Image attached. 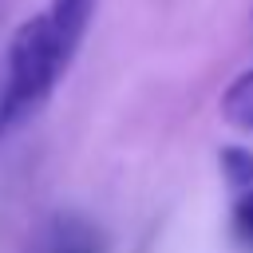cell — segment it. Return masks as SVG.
Here are the masks:
<instances>
[{"instance_id": "obj_1", "label": "cell", "mask_w": 253, "mask_h": 253, "mask_svg": "<svg viewBox=\"0 0 253 253\" xmlns=\"http://www.w3.org/2000/svg\"><path fill=\"white\" fill-rule=\"evenodd\" d=\"M99 0H47L28 16L0 55V138L24 126L75 63Z\"/></svg>"}, {"instance_id": "obj_2", "label": "cell", "mask_w": 253, "mask_h": 253, "mask_svg": "<svg viewBox=\"0 0 253 253\" xmlns=\"http://www.w3.org/2000/svg\"><path fill=\"white\" fill-rule=\"evenodd\" d=\"M28 253H107V237L91 217L75 210H55L40 221Z\"/></svg>"}, {"instance_id": "obj_3", "label": "cell", "mask_w": 253, "mask_h": 253, "mask_svg": "<svg viewBox=\"0 0 253 253\" xmlns=\"http://www.w3.org/2000/svg\"><path fill=\"white\" fill-rule=\"evenodd\" d=\"M221 119H225L229 126L253 134V67L241 71V75L225 87V95H221Z\"/></svg>"}, {"instance_id": "obj_4", "label": "cell", "mask_w": 253, "mask_h": 253, "mask_svg": "<svg viewBox=\"0 0 253 253\" xmlns=\"http://www.w3.org/2000/svg\"><path fill=\"white\" fill-rule=\"evenodd\" d=\"M221 166H225V174H229V182L233 186H253V154L249 150H241V146H229V150H221Z\"/></svg>"}, {"instance_id": "obj_5", "label": "cell", "mask_w": 253, "mask_h": 253, "mask_svg": "<svg viewBox=\"0 0 253 253\" xmlns=\"http://www.w3.org/2000/svg\"><path fill=\"white\" fill-rule=\"evenodd\" d=\"M233 229L245 237V241H253V186L241 194V202L233 206Z\"/></svg>"}]
</instances>
